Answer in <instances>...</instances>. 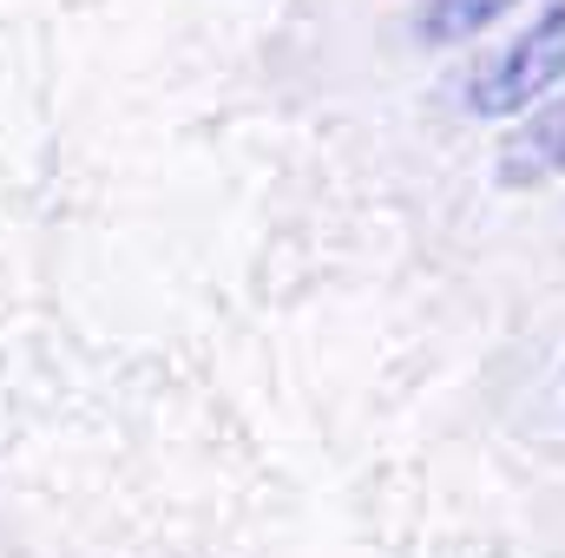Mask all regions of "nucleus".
<instances>
[{"mask_svg":"<svg viewBox=\"0 0 565 558\" xmlns=\"http://www.w3.org/2000/svg\"><path fill=\"white\" fill-rule=\"evenodd\" d=\"M565 171V93L540 106L500 151V184H546Z\"/></svg>","mask_w":565,"mask_h":558,"instance_id":"obj_2","label":"nucleus"},{"mask_svg":"<svg viewBox=\"0 0 565 558\" xmlns=\"http://www.w3.org/2000/svg\"><path fill=\"white\" fill-rule=\"evenodd\" d=\"M559 79H565V0L553 13H540V20L473 79V112H480V119H507V112L546 99Z\"/></svg>","mask_w":565,"mask_h":558,"instance_id":"obj_1","label":"nucleus"},{"mask_svg":"<svg viewBox=\"0 0 565 558\" xmlns=\"http://www.w3.org/2000/svg\"><path fill=\"white\" fill-rule=\"evenodd\" d=\"M507 7L513 0H427L422 13H415V33H422L427 46H460V40L487 33Z\"/></svg>","mask_w":565,"mask_h":558,"instance_id":"obj_3","label":"nucleus"}]
</instances>
